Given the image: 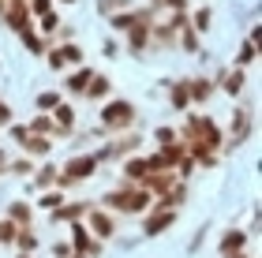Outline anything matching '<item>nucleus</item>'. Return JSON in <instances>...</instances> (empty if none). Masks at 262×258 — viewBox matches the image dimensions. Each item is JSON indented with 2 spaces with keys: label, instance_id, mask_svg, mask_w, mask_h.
<instances>
[{
  "label": "nucleus",
  "instance_id": "nucleus-7",
  "mask_svg": "<svg viewBox=\"0 0 262 258\" xmlns=\"http://www.w3.org/2000/svg\"><path fill=\"white\" fill-rule=\"evenodd\" d=\"M90 79H94V72H90V67H86V72H75V75H71V83H68V90H71V93H86Z\"/></svg>",
  "mask_w": 262,
  "mask_h": 258
},
{
  "label": "nucleus",
  "instance_id": "nucleus-17",
  "mask_svg": "<svg viewBox=\"0 0 262 258\" xmlns=\"http://www.w3.org/2000/svg\"><path fill=\"white\" fill-rule=\"evenodd\" d=\"M15 225H11V221H0V243H11V240H15Z\"/></svg>",
  "mask_w": 262,
  "mask_h": 258
},
{
  "label": "nucleus",
  "instance_id": "nucleus-18",
  "mask_svg": "<svg viewBox=\"0 0 262 258\" xmlns=\"http://www.w3.org/2000/svg\"><path fill=\"white\" fill-rule=\"evenodd\" d=\"M210 90H213L210 83H195V86H191V90H187V93H191V98H195V101H202V98H210Z\"/></svg>",
  "mask_w": 262,
  "mask_h": 258
},
{
  "label": "nucleus",
  "instance_id": "nucleus-9",
  "mask_svg": "<svg viewBox=\"0 0 262 258\" xmlns=\"http://www.w3.org/2000/svg\"><path fill=\"white\" fill-rule=\"evenodd\" d=\"M139 19H142V15H131V11H120V15H113L109 22H113L116 30H131V27H135Z\"/></svg>",
  "mask_w": 262,
  "mask_h": 258
},
{
  "label": "nucleus",
  "instance_id": "nucleus-29",
  "mask_svg": "<svg viewBox=\"0 0 262 258\" xmlns=\"http://www.w3.org/2000/svg\"><path fill=\"white\" fill-rule=\"evenodd\" d=\"M64 4H71V0H64Z\"/></svg>",
  "mask_w": 262,
  "mask_h": 258
},
{
  "label": "nucleus",
  "instance_id": "nucleus-19",
  "mask_svg": "<svg viewBox=\"0 0 262 258\" xmlns=\"http://www.w3.org/2000/svg\"><path fill=\"white\" fill-rule=\"evenodd\" d=\"M38 105H41L45 112H53L56 105H60V98H56V93H41V98H38Z\"/></svg>",
  "mask_w": 262,
  "mask_h": 258
},
{
  "label": "nucleus",
  "instance_id": "nucleus-2",
  "mask_svg": "<svg viewBox=\"0 0 262 258\" xmlns=\"http://www.w3.org/2000/svg\"><path fill=\"white\" fill-rule=\"evenodd\" d=\"M135 120V105L131 101H109L105 105V127H127Z\"/></svg>",
  "mask_w": 262,
  "mask_h": 258
},
{
  "label": "nucleus",
  "instance_id": "nucleus-8",
  "mask_svg": "<svg viewBox=\"0 0 262 258\" xmlns=\"http://www.w3.org/2000/svg\"><path fill=\"white\" fill-rule=\"evenodd\" d=\"M109 93V83H105V75H94L90 86H86V98H105Z\"/></svg>",
  "mask_w": 262,
  "mask_h": 258
},
{
  "label": "nucleus",
  "instance_id": "nucleus-20",
  "mask_svg": "<svg viewBox=\"0 0 262 258\" xmlns=\"http://www.w3.org/2000/svg\"><path fill=\"white\" fill-rule=\"evenodd\" d=\"M27 11H34V15H49V0H30Z\"/></svg>",
  "mask_w": 262,
  "mask_h": 258
},
{
  "label": "nucleus",
  "instance_id": "nucleus-13",
  "mask_svg": "<svg viewBox=\"0 0 262 258\" xmlns=\"http://www.w3.org/2000/svg\"><path fill=\"white\" fill-rule=\"evenodd\" d=\"M225 90H229V93H240V90H244V72H240V67L225 79Z\"/></svg>",
  "mask_w": 262,
  "mask_h": 258
},
{
  "label": "nucleus",
  "instance_id": "nucleus-15",
  "mask_svg": "<svg viewBox=\"0 0 262 258\" xmlns=\"http://www.w3.org/2000/svg\"><path fill=\"white\" fill-rule=\"evenodd\" d=\"M15 243L23 251H34V247H38V236H34V232H15Z\"/></svg>",
  "mask_w": 262,
  "mask_h": 258
},
{
  "label": "nucleus",
  "instance_id": "nucleus-28",
  "mask_svg": "<svg viewBox=\"0 0 262 258\" xmlns=\"http://www.w3.org/2000/svg\"><path fill=\"white\" fill-rule=\"evenodd\" d=\"M184 45H187V49H191V53H195V45H199V38H195V34H191V30H187V34H184Z\"/></svg>",
  "mask_w": 262,
  "mask_h": 258
},
{
  "label": "nucleus",
  "instance_id": "nucleus-14",
  "mask_svg": "<svg viewBox=\"0 0 262 258\" xmlns=\"http://www.w3.org/2000/svg\"><path fill=\"white\" fill-rule=\"evenodd\" d=\"M56 120H60V127H71V124H75V112H71V105H56Z\"/></svg>",
  "mask_w": 262,
  "mask_h": 258
},
{
  "label": "nucleus",
  "instance_id": "nucleus-22",
  "mask_svg": "<svg viewBox=\"0 0 262 258\" xmlns=\"http://www.w3.org/2000/svg\"><path fill=\"white\" fill-rule=\"evenodd\" d=\"M158 143H161V146H172V143H176V135L169 131V127H161V131H158Z\"/></svg>",
  "mask_w": 262,
  "mask_h": 258
},
{
  "label": "nucleus",
  "instance_id": "nucleus-25",
  "mask_svg": "<svg viewBox=\"0 0 262 258\" xmlns=\"http://www.w3.org/2000/svg\"><path fill=\"white\" fill-rule=\"evenodd\" d=\"M30 169H34V165H30V157H27V161H15V165H11V172H19V176H27Z\"/></svg>",
  "mask_w": 262,
  "mask_h": 258
},
{
  "label": "nucleus",
  "instance_id": "nucleus-3",
  "mask_svg": "<svg viewBox=\"0 0 262 258\" xmlns=\"http://www.w3.org/2000/svg\"><path fill=\"white\" fill-rule=\"evenodd\" d=\"M172 221H176V214H172L169 206H165V209H158V214H150V217H146V228H142V232H146V236H158V232H165V228L172 225Z\"/></svg>",
  "mask_w": 262,
  "mask_h": 258
},
{
  "label": "nucleus",
  "instance_id": "nucleus-1",
  "mask_svg": "<svg viewBox=\"0 0 262 258\" xmlns=\"http://www.w3.org/2000/svg\"><path fill=\"white\" fill-rule=\"evenodd\" d=\"M105 206L109 209H124V214H139V209H150V191L142 187V191H113L105 195Z\"/></svg>",
  "mask_w": 262,
  "mask_h": 258
},
{
  "label": "nucleus",
  "instance_id": "nucleus-30",
  "mask_svg": "<svg viewBox=\"0 0 262 258\" xmlns=\"http://www.w3.org/2000/svg\"><path fill=\"white\" fill-rule=\"evenodd\" d=\"M23 258H27V254H23Z\"/></svg>",
  "mask_w": 262,
  "mask_h": 258
},
{
  "label": "nucleus",
  "instance_id": "nucleus-27",
  "mask_svg": "<svg viewBox=\"0 0 262 258\" xmlns=\"http://www.w3.org/2000/svg\"><path fill=\"white\" fill-rule=\"evenodd\" d=\"M0 124H11V109H8L4 101H0Z\"/></svg>",
  "mask_w": 262,
  "mask_h": 258
},
{
  "label": "nucleus",
  "instance_id": "nucleus-23",
  "mask_svg": "<svg viewBox=\"0 0 262 258\" xmlns=\"http://www.w3.org/2000/svg\"><path fill=\"white\" fill-rule=\"evenodd\" d=\"M38 183H41V187H49V183H56V172H53V169H45V172H38Z\"/></svg>",
  "mask_w": 262,
  "mask_h": 258
},
{
  "label": "nucleus",
  "instance_id": "nucleus-21",
  "mask_svg": "<svg viewBox=\"0 0 262 258\" xmlns=\"http://www.w3.org/2000/svg\"><path fill=\"white\" fill-rule=\"evenodd\" d=\"M210 27V11L202 8V11H195V30H206Z\"/></svg>",
  "mask_w": 262,
  "mask_h": 258
},
{
  "label": "nucleus",
  "instance_id": "nucleus-11",
  "mask_svg": "<svg viewBox=\"0 0 262 258\" xmlns=\"http://www.w3.org/2000/svg\"><path fill=\"white\" fill-rule=\"evenodd\" d=\"M240 247H244V232H229V236H225V243H221L225 254H232V251H240Z\"/></svg>",
  "mask_w": 262,
  "mask_h": 258
},
{
  "label": "nucleus",
  "instance_id": "nucleus-10",
  "mask_svg": "<svg viewBox=\"0 0 262 258\" xmlns=\"http://www.w3.org/2000/svg\"><path fill=\"white\" fill-rule=\"evenodd\" d=\"M8 221H11V225H19V221H30V206L11 202V209H8Z\"/></svg>",
  "mask_w": 262,
  "mask_h": 258
},
{
  "label": "nucleus",
  "instance_id": "nucleus-5",
  "mask_svg": "<svg viewBox=\"0 0 262 258\" xmlns=\"http://www.w3.org/2000/svg\"><path fill=\"white\" fill-rule=\"evenodd\" d=\"M90 225H94V232H98L101 240H109L113 232H116V217H113V214H105V209H98V214L90 217Z\"/></svg>",
  "mask_w": 262,
  "mask_h": 258
},
{
  "label": "nucleus",
  "instance_id": "nucleus-16",
  "mask_svg": "<svg viewBox=\"0 0 262 258\" xmlns=\"http://www.w3.org/2000/svg\"><path fill=\"white\" fill-rule=\"evenodd\" d=\"M187 101H191V93H187V86L180 83V86H176V90H172V109H184V105H187Z\"/></svg>",
  "mask_w": 262,
  "mask_h": 258
},
{
  "label": "nucleus",
  "instance_id": "nucleus-4",
  "mask_svg": "<svg viewBox=\"0 0 262 258\" xmlns=\"http://www.w3.org/2000/svg\"><path fill=\"white\" fill-rule=\"evenodd\" d=\"M94 165H98V157H71L64 176H68L71 183H75V180H82V176H90V172H94Z\"/></svg>",
  "mask_w": 262,
  "mask_h": 258
},
{
  "label": "nucleus",
  "instance_id": "nucleus-24",
  "mask_svg": "<svg viewBox=\"0 0 262 258\" xmlns=\"http://www.w3.org/2000/svg\"><path fill=\"white\" fill-rule=\"evenodd\" d=\"M255 60V41H247L244 45V56H240V64H251Z\"/></svg>",
  "mask_w": 262,
  "mask_h": 258
},
{
  "label": "nucleus",
  "instance_id": "nucleus-26",
  "mask_svg": "<svg viewBox=\"0 0 262 258\" xmlns=\"http://www.w3.org/2000/svg\"><path fill=\"white\" fill-rule=\"evenodd\" d=\"M79 214H86V206H68V209H60V217H79Z\"/></svg>",
  "mask_w": 262,
  "mask_h": 258
},
{
  "label": "nucleus",
  "instance_id": "nucleus-6",
  "mask_svg": "<svg viewBox=\"0 0 262 258\" xmlns=\"http://www.w3.org/2000/svg\"><path fill=\"white\" fill-rule=\"evenodd\" d=\"M23 150H27V154H49V138H38V135H34V131H27V138H23V143H19Z\"/></svg>",
  "mask_w": 262,
  "mask_h": 258
},
{
  "label": "nucleus",
  "instance_id": "nucleus-12",
  "mask_svg": "<svg viewBox=\"0 0 262 258\" xmlns=\"http://www.w3.org/2000/svg\"><path fill=\"white\" fill-rule=\"evenodd\" d=\"M60 202H64L60 187H56V191H45V195H41V206H45V209H60Z\"/></svg>",
  "mask_w": 262,
  "mask_h": 258
}]
</instances>
